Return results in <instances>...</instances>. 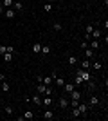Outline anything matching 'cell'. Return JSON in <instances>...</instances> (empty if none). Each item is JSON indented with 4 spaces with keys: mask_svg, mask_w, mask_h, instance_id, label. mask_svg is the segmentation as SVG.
I'll use <instances>...</instances> for the list:
<instances>
[{
    "mask_svg": "<svg viewBox=\"0 0 108 121\" xmlns=\"http://www.w3.org/2000/svg\"><path fill=\"white\" fill-rule=\"evenodd\" d=\"M32 52H41V43H32Z\"/></svg>",
    "mask_w": 108,
    "mask_h": 121,
    "instance_id": "16",
    "label": "cell"
},
{
    "mask_svg": "<svg viewBox=\"0 0 108 121\" xmlns=\"http://www.w3.org/2000/svg\"><path fill=\"white\" fill-rule=\"evenodd\" d=\"M43 96H52V87L51 85L45 87V94H43Z\"/></svg>",
    "mask_w": 108,
    "mask_h": 121,
    "instance_id": "21",
    "label": "cell"
},
{
    "mask_svg": "<svg viewBox=\"0 0 108 121\" xmlns=\"http://www.w3.org/2000/svg\"><path fill=\"white\" fill-rule=\"evenodd\" d=\"M0 40H2V36H0Z\"/></svg>",
    "mask_w": 108,
    "mask_h": 121,
    "instance_id": "37",
    "label": "cell"
},
{
    "mask_svg": "<svg viewBox=\"0 0 108 121\" xmlns=\"http://www.w3.org/2000/svg\"><path fill=\"white\" fill-rule=\"evenodd\" d=\"M68 94H70V99L72 101H79V99H81V92L76 91V89H74L72 92H68Z\"/></svg>",
    "mask_w": 108,
    "mask_h": 121,
    "instance_id": "4",
    "label": "cell"
},
{
    "mask_svg": "<svg viewBox=\"0 0 108 121\" xmlns=\"http://www.w3.org/2000/svg\"><path fill=\"white\" fill-rule=\"evenodd\" d=\"M52 29H54V31H61V24H60V22H54Z\"/></svg>",
    "mask_w": 108,
    "mask_h": 121,
    "instance_id": "29",
    "label": "cell"
},
{
    "mask_svg": "<svg viewBox=\"0 0 108 121\" xmlns=\"http://www.w3.org/2000/svg\"><path fill=\"white\" fill-rule=\"evenodd\" d=\"M51 76L54 78V83H56L58 87H63V85H65V80H63V78H58V74H56V72H52Z\"/></svg>",
    "mask_w": 108,
    "mask_h": 121,
    "instance_id": "5",
    "label": "cell"
},
{
    "mask_svg": "<svg viewBox=\"0 0 108 121\" xmlns=\"http://www.w3.org/2000/svg\"><path fill=\"white\" fill-rule=\"evenodd\" d=\"M41 52H43V54H49V52H51V47L49 45H41Z\"/></svg>",
    "mask_w": 108,
    "mask_h": 121,
    "instance_id": "27",
    "label": "cell"
},
{
    "mask_svg": "<svg viewBox=\"0 0 108 121\" xmlns=\"http://www.w3.org/2000/svg\"><path fill=\"white\" fill-rule=\"evenodd\" d=\"M13 58H15V52H4V60L5 61H11Z\"/></svg>",
    "mask_w": 108,
    "mask_h": 121,
    "instance_id": "15",
    "label": "cell"
},
{
    "mask_svg": "<svg viewBox=\"0 0 108 121\" xmlns=\"http://www.w3.org/2000/svg\"><path fill=\"white\" fill-rule=\"evenodd\" d=\"M43 9H45L47 13H51V11H52V2H47V4L43 5Z\"/></svg>",
    "mask_w": 108,
    "mask_h": 121,
    "instance_id": "22",
    "label": "cell"
},
{
    "mask_svg": "<svg viewBox=\"0 0 108 121\" xmlns=\"http://www.w3.org/2000/svg\"><path fill=\"white\" fill-rule=\"evenodd\" d=\"M76 83H77V85H81V83H83V78L79 74H76Z\"/></svg>",
    "mask_w": 108,
    "mask_h": 121,
    "instance_id": "32",
    "label": "cell"
},
{
    "mask_svg": "<svg viewBox=\"0 0 108 121\" xmlns=\"http://www.w3.org/2000/svg\"><path fill=\"white\" fill-rule=\"evenodd\" d=\"M2 91H4V92H7V91H9V85H7L5 81H2Z\"/></svg>",
    "mask_w": 108,
    "mask_h": 121,
    "instance_id": "31",
    "label": "cell"
},
{
    "mask_svg": "<svg viewBox=\"0 0 108 121\" xmlns=\"http://www.w3.org/2000/svg\"><path fill=\"white\" fill-rule=\"evenodd\" d=\"M13 9H15V11H22V9H24V4L18 0V2H15V4H13Z\"/></svg>",
    "mask_w": 108,
    "mask_h": 121,
    "instance_id": "12",
    "label": "cell"
},
{
    "mask_svg": "<svg viewBox=\"0 0 108 121\" xmlns=\"http://www.w3.org/2000/svg\"><path fill=\"white\" fill-rule=\"evenodd\" d=\"M74 87H76L74 83H67V81H65V85H63V89H65V92H72V91H74Z\"/></svg>",
    "mask_w": 108,
    "mask_h": 121,
    "instance_id": "10",
    "label": "cell"
},
{
    "mask_svg": "<svg viewBox=\"0 0 108 121\" xmlns=\"http://www.w3.org/2000/svg\"><path fill=\"white\" fill-rule=\"evenodd\" d=\"M0 13H4V5H0Z\"/></svg>",
    "mask_w": 108,
    "mask_h": 121,
    "instance_id": "36",
    "label": "cell"
},
{
    "mask_svg": "<svg viewBox=\"0 0 108 121\" xmlns=\"http://www.w3.org/2000/svg\"><path fill=\"white\" fill-rule=\"evenodd\" d=\"M68 107V99H65V98H60V108H67Z\"/></svg>",
    "mask_w": 108,
    "mask_h": 121,
    "instance_id": "13",
    "label": "cell"
},
{
    "mask_svg": "<svg viewBox=\"0 0 108 121\" xmlns=\"http://www.w3.org/2000/svg\"><path fill=\"white\" fill-rule=\"evenodd\" d=\"M90 49H94V51L99 49V40H92L90 42Z\"/></svg>",
    "mask_w": 108,
    "mask_h": 121,
    "instance_id": "17",
    "label": "cell"
},
{
    "mask_svg": "<svg viewBox=\"0 0 108 121\" xmlns=\"http://www.w3.org/2000/svg\"><path fill=\"white\" fill-rule=\"evenodd\" d=\"M67 61H68V65H76V61H77V60H76V56H68V60H67Z\"/></svg>",
    "mask_w": 108,
    "mask_h": 121,
    "instance_id": "25",
    "label": "cell"
},
{
    "mask_svg": "<svg viewBox=\"0 0 108 121\" xmlns=\"http://www.w3.org/2000/svg\"><path fill=\"white\" fill-rule=\"evenodd\" d=\"M4 110H5V114H9V116H11V114L15 112V108H13V107H11V105H7V107H5V108H4Z\"/></svg>",
    "mask_w": 108,
    "mask_h": 121,
    "instance_id": "28",
    "label": "cell"
},
{
    "mask_svg": "<svg viewBox=\"0 0 108 121\" xmlns=\"http://www.w3.org/2000/svg\"><path fill=\"white\" fill-rule=\"evenodd\" d=\"M52 81H54L52 76H41V83H45V85H52Z\"/></svg>",
    "mask_w": 108,
    "mask_h": 121,
    "instance_id": "7",
    "label": "cell"
},
{
    "mask_svg": "<svg viewBox=\"0 0 108 121\" xmlns=\"http://www.w3.org/2000/svg\"><path fill=\"white\" fill-rule=\"evenodd\" d=\"M31 101H32V103H36V105H41V94H34Z\"/></svg>",
    "mask_w": 108,
    "mask_h": 121,
    "instance_id": "11",
    "label": "cell"
},
{
    "mask_svg": "<svg viewBox=\"0 0 108 121\" xmlns=\"http://www.w3.org/2000/svg\"><path fill=\"white\" fill-rule=\"evenodd\" d=\"M77 110H79V114H81V116H87L88 105H85V103H77Z\"/></svg>",
    "mask_w": 108,
    "mask_h": 121,
    "instance_id": "2",
    "label": "cell"
},
{
    "mask_svg": "<svg viewBox=\"0 0 108 121\" xmlns=\"http://www.w3.org/2000/svg\"><path fill=\"white\" fill-rule=\"evenodd\" d=\"M90 35H92V36H94V40H97L99 36H101V31H97V29H94V31H92V33H90Z\"/></svg>",
    "mask_w": 108,
    "mask_h": 121,
    "instance_id": "20",
    "label": "cell"
},
{
    "mask_svg": "<svg viewBox=\"0 0 108 121\" xmlns=\"http://www.w3.org/2000/svg\"><path fill=\"white\" fill-rule=\"evenodd\" d=\"M13 4H15V0H4V7L7 9V7H13Z\"/></svg>",
    "mask_w": 108,
    "mask_h": 121,
    "instance_id": "19",
    "label": "cell"
},
{
    "mask_svg": "<svg viewBox=\"0 0 108 121\" xmlns=\"http://www.w3.org/2000/svg\"><path fill=\"white\" fill-rule=\"evenodd\" d=\"M92 31H94V27H92V25H88V27H87V35H90Z\"/></svg>",
    "mask_w": 108,
    "mask_h": 121,
    "instance_id": "33",
    "label": "cell"
},
{
    "mask_svg": "<svg viewBox=\"0 0 108 121\" xmlns=\"http://www.w3.org/2000/svg\"><path fill=\"white\" fill-rule=\"evenodd\" d=\"M81 67H83V69H90V60H83L81 61Z\"/></svg>",
    "mask_w": 108,
    "mask_h": 121,
    "instance_id": "23",
    "label": "cell"
},
{
    "mask_svg": "<svg viewBox=\"0 0 108 121\" xmlns=\"http://www.w3.org/2000/svg\"><path fill=\"white\" fill-rule=\"evenodd\" d=\"M92 69H94V71H99V69H101V61H94V63H92Z\"/></svg>",
    "mask_w": 108,
    "mask_h": 121,
    "instance_id": "26",
    "label": "cell"
},
{
    "mask_svg": "<svg viewBox=\"0 0 108 121\" xmlns=\"http://www.w3.org/2000/svg\"><path fill=\"white\" fill-rule=\"evenodd\" d=\"M88 101H90L88 105H97V103H99V98H97V96H92V98H90Z\"/></svg>",
    "mask_w": 108,
    "mask_h": 121,
    "instance_id": "18",
    "label": "cell"
},
{
    "mask_svg": "<svg viewBox=\"0 0 108 121\" xmlns=\"http://www.w3.org/2000/svg\"><path fill=\"white\" fill-rule=\"evenodd\" d=\"M4 16H5V18H15V16H16V11L13 9V7H7V9L4 11Z\"/></svg>",
    "mask_w": 108,
    "mask_h": 121,
    "instance_id": "3",
    "label": "cell"
},
{
    "mask_svg": "<svg viewBox=\"0 0 108 121\" xmlns=\"http://www.w3.org/2000/svg\"><path fill=\"white\" fill-rule=\"evenodd\" d=\"M76 74H79L83 78V81H90L92 80V74L87 71V69H79V71H76Z\"/></svg>",
    "mask_w": 108,
    "mask_h": 121,
    "instance_id": "1",
    "label": "cell"
},
{
    "mask_svg": "<svg viewBox=\"0 0 108 121\" xmlns=\"http://www.w3.org/2000/svg\"><path fill=\"white\" fill-rule=\"evenodd\" d=\"M85 56H87V58H90V60H92L94 56H96V51H94V49H90V47H87V49H85Z\"/></svg>",
    "mask_w": 108,
    "mask_h": 121,
    "instance_id": "8",
    "label": "cell"
},
{
    "mask_svg": "<svg viewBox=\"0 0 108 121\" xmlns=\"http://www.w3.org/2000/svg\"><path fill=\"white\" fill-rule=\"evenodd\" d=\"M43 117H45V119H52V117H54V112H52V110H49V108H47V110L43 112Z\"/></svg>",
    "mask_w": 108,
    "mask_h": 121,
    "instance_id": "14",
    "label": "cell"
},
{
    "mask_svg": "<svg viewBox=\"0 0 108 121\" xmlns=\"http://www.w3.org/2000/svg\"><path fill=\"white\" fill-rule=\"evenodd\" d=\"M0 81H5V74H0Z\"/></svg>",
    "mask_w": 108,
    "mask_h": 121,
    "instance_id": "35",
    "label": "cell"
},
{
    "mask_svg": "<svg viewBox=\"0 0 108 121\" xmlns=\"http://www.w3.org/2000/svg\"><path fill=\"white\" fill-rule=\"evenodd\" d=\"M72 108H74V110H72V116H74V117H79V116H81L79 110H77V107H72Z\"/></svg>",
    "mask_w": 108,
    "mask_h": 121,
    "instance_id": "30",
    "label": "cell"
},
{
    "mask_svg": "<svg viewBox=\"0 0 108 121\" xmlns=\"http://www.w3.org/2000/svg\"><path fill=\"white\" fill-rule=\"evenodd\" d=\"M32 117H34V116H32V112H31V110H25V114H24V119H32Z\"/></svg>",
    "mask_w": 108,
    "mask_h": 121,
    "instance_id": "24",
    "label": "cell"
},
{
    "mask_svg": "<svg viewBox=\"0 0 108 121\" xmlns=\"http://www.w3.org/2000/svg\"><path fill=\"white\" fill-rule=\"evenodd\" d=\"M4 52H15V47H11V45H0V54H4Z\"/></svg>",
    "mask_w": 108,
    "mask_h": 121,
    "instance_id": "6",
    "label": "cell"
},
{
    "mask_svg": "<svg viewBox=\"0 0 108 121\" xmlns=\"http://www.w3.org/2000/svg\"><path fill=\"white\" fill-rule=\"evenodd\" d=\"M41 103H43V105H45V107H51V105H52V98H51V96H43V99H41Z\"/></svg>",
    "mask_w": 108,
    "mask_h": 121,
    "instance_id": "9",
    "label": "cell"
},
{
    "mask_svg": "<svg viewBox=\"0 0 108 121\" xmlns=\"http://www.w3.org/2000/svg\"><path fill=\"white\" fill-rule=\"evenodd\" d=\"M81 47H83V49H87V47H88V42H87V40L81 42Z\"/></svg>",
    "mask_w": 108,
    "mask_h": 121,
    "instance_id": "34",
    "label": "cell"
}]
</instances>
